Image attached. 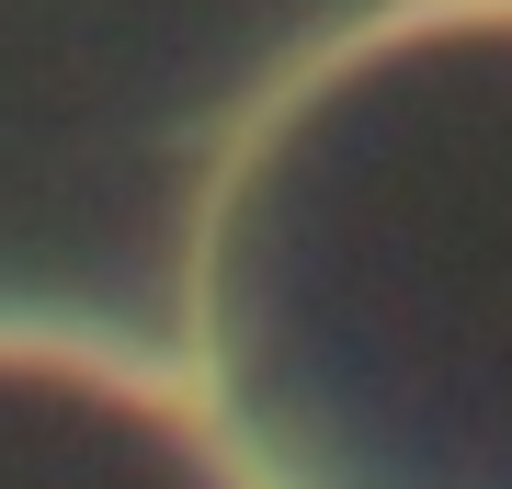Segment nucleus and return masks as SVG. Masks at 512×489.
<instances>
[{"label": "nucleus", "mask_w": 512, "mask_h": 489, "mask_svg": "<svg viewBox=\"0 0 512 489\" xmlns=\"http://www.w3.org/2000/svg\"><path fill=\"white\" fill-rule=\"evenodd\" d=\"M183 364L274 489H512V0H376L228 114Z\"/></svg>", "instance_id": "nucleus-1"}, {"label": "nucleus", "mask_w": 512, "mask_h": 489, "mask_svg": "<svg viewBox=\"0 0 512 489\" xmlns=\"http://www.w3.org/2000/svg\"><path fill=\"white\" fill-rule=\"evenodd\" d=\"M0 489H274L194 387L92 319L0 308Z\"/></svg>", "instance_id": "nucleus-2"}]
</instances>
